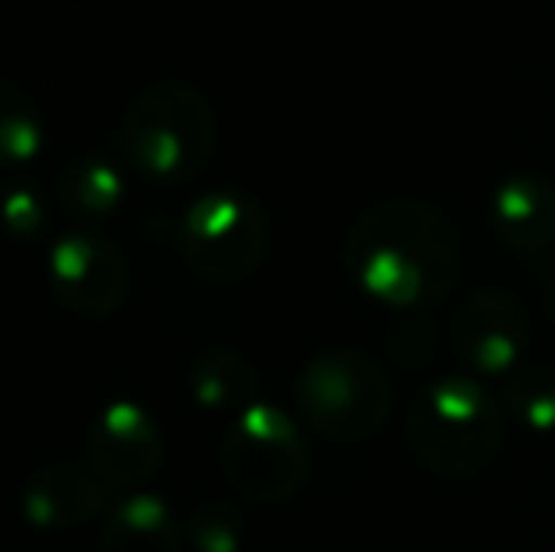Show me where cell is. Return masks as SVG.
I'll return each instance as SVG.
<instances>
[{"mask_svg":"<svg viewBox=\"0 0 555 552\" xmlns=\"http://www.w3.org/2000/svg\"><path fill=\"white\" fill-rule=\"evenodd\" d=\"M57 201L65 213L83 220H103L121 205V175L99 155L73 159L57 178Z\"/></svg>","mask_w":555,"mask_h":552,"instance_id":"cell-14","label":"cell"},{"mask_svg":"<svg viewBox=\"0 0 555 552\" xmlns=\"http://www.w3.org/2000/svg\"><path fill=\"white\" fill-rule=\"evenodd\" d=\"M488 220L514 254L541 258L555 246V185L541 175H511L491 190Z\"/></svg>","mask_w":555,"mask_h":552,"instance_id":"cell-11","label":"cell"},{"mask_svg":"<svg viewBox=\"0 0 555 552\" xmlns=\"http://www.w3.org/2000/svg\"><path fill=\"white\" fill-rule=\"evenodd\" d=\"M99 552H182V526L167 500L132 492L106 518Z\"/></svg>","mask_w":555,"mask_h":552,"instance_id":"cell-12","label":"cell"},{"mask_svg":"<svg viewBox=\"0 0 555 552\" xmlns=\"http://www.w3.org/2000/svg\"><path fill=\"white\" fill-rule=\"evenodd\" d=\"M106 480L76 458H57L30 473L20 492V511L35 530H73L103 511Z\"/></svg>","mask_w":555,"mask_h":552,"instance_id":"cell-10","label":"cell"},{"mask_svg":"<svg viewBox=\"0 0 555 552\" xmlns=\"http://www.w3.org/2000/svg\"><path fill=\"white\" fill-rule=\"evenodd\" d=\"M340 254L351 280L386 307L439 303L457 277V235L450 220L416 197L363 208Z\"/></svg>","mask_w":555,"mask_h":552,"instance_id":"cell-1","label":"cell"},{"mask_svg":"<svg viewBox=\"0 0 555 552\" xmlns=\"http://www.w3.org/2000/svg\"><path fill=\"white\" fill-rule=\"evenodd\" d=\"M272 223L254 197L216 190L197 197L178 223V246L201 277L234 284L261 269L269 258Z\"/></svg>","mask_w":555,"mask_h":552,"instance_id":"cell-6","label":"cell"},{"mask_svg":"<svg viewBox=\"0 0 555 552\" xmlns=\"http://www.w3.org/2000/svg\"><path fill=\"white\" fill-rule=\"evenodd\" d=\"M0 216H4V228L20 239H35L46 228V205L38 201L35 190H12L0 201Z\"/></svg>","mask_w":555,"mask_h":552,"instance_id":"cell-18","label":"cell"},{"mask_svg":"<svg viewBox=\"0 0 555 552\" xmlns=\"http://www.w3.org/2000/svg\"><path fill=\"white\" fill-rule=\"evenodd\" d=\"M409 447L439 477H476L503 447V413L476 378H439L412 398Z\"/></svg>","mask_w":555,"mask_h":552,"instance_id":"cell-3","label":"cell"},{"mask_svg":"<svg viewBox=\"0 0 555 552\" xmlns=\"http://www.w3.org/2000/svg\"><path fill=\"white\" fill-rule=\"evenodd\" d=\"M117 155L155 185L193 182L220 144L216 111L193 84L155 80L129 99L114 133Z\"/></svg>","mask_w":555,"mask_h":552,"instance_id":"cell-2","label":"cell"},{"mask_svg":"<svg viewBox=\"0 0 555 552\" xmlns=\"http://www.w3.org/2000/svg\"><path fill=\"white\" fill-rule=\"evenodd\" d=\"M242 515L238 508L212 500L193 511L190 518V545L193 552H238L242 549Z\"/></svg>","mask_w":555,"mask_h":552,"instance_id":"cell-17","label":"cell"},{"mask_svg":"<svg viewBox=\"0 0 555 552\" xmlns=\"http://www.w3.org/2000/svg\"><path fill=\"white\" fill-rule=\"evenodd\" d=\"M548 314L555 318V277L548 280Z\"/></svg>","mask_w":555,"mask_h":552,"instance_id":"cell-19","label":"cell"},{"mask_svg":"<svg viewBox=\"0 0 555 552\" xmlns=\"http://www.w3.org/2000/svg\"><path fill=\"white\" fill-rule=\"evenodd\" d=\"M50 287L65 310L99 322L125 307L132 273L114 243H106L103 235L73 231L50 251Z\"/></svg>","mask_w":555,"mask_h":552,"instance_id":"cell-7","label":"cell"},{"mask_svg":"<svg viewBox=\"0 0 555 552\" xmlns=\"http://www.w3.org/2000/svg\"><path fill=\"white\" fill-rule=\"evenodd\" d=\"M46 147V121L38 103L15 84L0 80V170L30 163Z\"/></svg>","mask_w":555,"mask_h":552,"instance_id":"cell-15","label":"cell"},{"mask_svg":"<svg viewBox=\"0 0 555 552\" xmlns=\"http://www.w3.org/2000/svg\"><path fill=\"white\" fill-rule=\"evenodd\" d=\"M529 345V314L511 292H476L453 322V348L476 375L514 371Z\"/></svg>","mask_w":555,"mask_h":552,"instance_id":"cell-9","label":"cell"},{"mask_svg":"<svg viewBox=\"0 0 555 552\" xmlns=\"http://www.w3.org/2000/svg\"><path fill=\"white\" fill-rule=\"evenodd\" d=\"M190 390L197 398V406L205 409H242L257 406V371L246 356L227 352V348H216V352H205L190 371Z\"/></svg>","mask_w":555,"mask_h":552,"instance_id":"cell-13","label":"cell"},{"mask_svg":"<svg viewBox=\"0 0 555 552\" xmlns=\"http://www.w3.org/2000/svg\"><path fill=\"white\" fill-rule=\"evenodd\" d=\"M83 462L106 488H137L155 477L163 462V435L137 401H114L95 416L83 439Z\"/></svg>","mask_w":555,"mask_h":552,"instance_id":"cell-8","label":"cell"},{"mask_svg":"<svg viewBox=\"0 0 555 552\" xmlns=\"http://www.w3.org/2000/svg\"><path fill=\"white\" fill-rule=\"evenodd\" d=\"M295 406L318 435L356 442L378 432L393 413V383L382 363L359 348H330L302 363Z\"/></svg>","mask_w":555,"mask_h":552,"instance_id":"cell-4","label":"cell"},{"mask_svg":"<svg viewBox=\"0 0 555 552\" xmlns=\"http://www.w3.org/2000/svg\"><path fill=\"white\" fill-rule=\"evenodd\" d=\"M506 409L529 432H552L555 427V368H526L514 375L511 390H506Z\"/></svg>","mask_w":555,"mask_h":552,"instance_id":"cell-16","label":"cell"},{"mask_svg":"<svg viewBox=\"0 0 555 552\" xmlns=\"http://www.w3.org/2000/svg\"><path fill=\"white\" fill-rule=\"evenodd\" d=\"M227 485L249 503H284L299 492L310 470V450L299 424L276 406L242 409L220 442Z\"/></svg>","mask_w":555,"mask_h":552,"instance_id":"cell-5","label":"cell"}]
</instances>
